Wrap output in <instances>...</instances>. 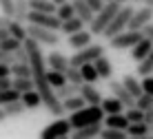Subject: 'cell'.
I'll return each instance as SVG.
<instances>
[{
  "mask_svg": "<svg viewBox=\"0 0 153 139\" xmlns=\"http://www.w3.org/2000/svg\"><path fill=\"white\" fill-rule=\"evenodd\" d=\"M22 46H25V51H27V62L31 66L33 88L38 90V95L42 99V106H45L51 115H56V117L65 115V110H62V101L56 97V90L49 86V82H47V66H45V55H42V51H40V44L36 40L27 38L22 42Z\"/></svg>",
  "mask_w": 153,
  "mask_h": 139,
  "instance_id": "cell-1",
  "label": "cell"
},
{
  "mask_svg": "<svg viewBox=\"0 0 153 139\" xmlns=\"http://www.w3.org/2000/svg\"><path fill=\"white\" fill-rule=\"evenodd\" d=\"M102 108L100 106H93V104H84L80 110H73L69 113L67 117V121L71 124V128H82V126H89V124H98V121H102Z\"/></svg>",
  "mask_w": 153,
  "mask_h": 139,
  "instance_id": "cell-2",
  "label": "cell"
},
{
  "mask_svg": "<svg viewBox=\"0 0 153 139\" xmlns=\"http://www.w3.org/2000/svg\"><path fill=\"white\" fill-rule=\"evenodd\" d=\"M118 9H120L118 2H104L102 7L93 13V20L87 24L89 26V33H91V35H102V31L107 29V24L111 22V18L115 15Z\"/></svg>",
  "mask_w": 153,
  "mask_h": 139,
  "instance_id": "cell-3",
  "label": "cell"
},
{
  "mask_svg": "<svg viewBox=\"0 0 153 139\" xmlns=\"http://www.w3.org/2000/svg\"><path fill=\"white\" fill-rule=\"evenodd\" d=\"M131 13H133V7H131V4H120V9L118 11H115V15L111 18V22L107 24V29L102 31V35L104 38H113L115 33H120V31H124L126 29V24H129V18H131Z\"/></svg>",
  "mask_w": 153,
  "mask_h": 139,
  "instance_id": "cell-4",
  "label": "cell"
},
{
  "mask_svg": "<svg viewBox=\"0 0 153 139\" xmlns=\"http://www.w3.org/2000/svg\"><path fill=\"white\" fill-rule=\"evenodd\" d=\"M104 55V44H98V42H91V44L82 46V49L73 51V55L69 57V64L71 66H80V64H87V62H93L96 57Z\"/></svg>",
  "mask_w": 153,
  "mask_h": 139,
  "instance_id": "cell-5",
  "label": "cell"
},
{
  "mask_svg": "<svg viewBox=\"0 0 153 139\" xmlns=\"http://www.w3.org/2000/svg\"><path fill=\"white\" fill-rule=\"evenodd\" d=\"M27 38L36 40L38 44H47V46H58V44H62L58 31L45 29V26H36V24H27Z\"/></svg>",
  "mask_w": 153,
  "mask_h": 139,
  "instance_id": "cell-6",
  "label": "cell"
},
{
  "mask_svg": "<svg viewBox=\"0 0 153 139\" xmlns=\"http://www.w3.org/2000/svg\"><path fill=\"white\" fill-rule=\"evenodd\" d=\"M142 38V31H133V29H124L120 33H115L113 38H109V46L115 51H124V49H131Z\"/></svg>",
  "mask_w": 153,
  "mask_h": 139,
  "instance_id": "cell-7",
  "label": "cell"
},
{
  "mask_svg": "<svg viewBox=\"0 0 153 139\" xmlns=\"http://www.w3.org/2000/svg\"><path fill=\"white\" fill-rule=\"evenodd\" d=\"M27 24H36V26H45V29L51 31H60V20L56 18V13H42V11H27V18H25Z\"/></svg>",
  "mask_w": 153,
  "mask_h": 139,
  "instance_id": "cell-8",
  "label": "cell"
},
{
  "mask_svg": "<svg viewBox=\"0 0 153 139\" xmlns=\"http://www.w3.org/2000/svg\"><path fill=\"white\" fill-rule=\"evenodd\" d=\"M73 130L71 124L67 119H62V117H56V121H51L49 126H45V130L40 132V139H58L62 135H69Z\"/></svg>",
  "mask_w": 153,
  "mask_h": 139,
  "instance_id": "cell-9",
  "label": "cell"
},
{
  "mask_svg": "<svg viewBox=\"0 0 153 139\" xmlns=\"http://www.w3.org/2000/svg\"><path fill=\"white\" fill-rule=\"evenodd\" d=\"M153 20V9L151 7H140V9H133V13H131L129 18V24H126V29H133V31H142L146 24H149Z\"/></svg>",
  "mask_w": 153,
  "mask_h": 139,
  "instance_id": "cell-10",
  "label": "cell"
},
{
  "mask_svg": "<svg viewBox=\"0 0 153 139\" xmlns=\"http://www.w3.org/2000/svg\"><path fill=\"white\" fill-rule=\"evenodd\" d=\"M107 82H109V90H111V95H113L115 99L122 101L124 108H131V106H135V97L122 86V82H118V79H113V77L107 79Z\"/></svg>",
  "mask_w": 153,
  "mask_h": 139,
  "instance_id": "cell-11",
  "label": "cell"
},
{
  "mask_svg": "<svg viewBox=\"0 0 153 139\" xmlns=\"http://www.w3.org/2000/svg\"><path fill=\"white\" fill-rule=\"evenodd\" d=\"M78 95L84 99V104H93V106H100V101H102V97H104V95L100 93V90L93 86V84H87V82L80 84V88H78Z\"/></svg>",
  "mask_w": 153,
  "mask_h": 139,
  "instance_id": "cell-12",
  "label": "cell"
},
{
  "mask_svg": "<svg viewBox=\"0 0 153 139\" xmlns=\"http://www.w3.org/2000/svg\"><path fill=\"white\" fill-rule=\"evenodd\" d=\"M100 130H102V121L82 126V128H73V130L69 132V139H93V137L100 135Z\"/></svg>",
  "mask_w": 153,
  "mask_h": 139,
  "instance_id": "cell-13",
  "label": "cell"
},
{
  "mask_svg": "<svg viewBox=\"0 0 153 139\" xmlns=\"http://www.w3.org/2000/svg\"><path fill=\"white\" fill-rule=\"evenodd\" d=\"M93 42V35L89 33L87 29H80V31H76V33H71V35H67V44L71 46L73 51H78V49H82V46H87V44H91Z\"/></svg>",
  "mask_w": 153,
  "mask_h": 139,
  "instance_id": "cell-14",
  "label": "cell"
},
{
  "mask_svg": "<svg viewBox=\"0 0 153 139\" xmlns=\"http://www.w3.org/2000/svg\"><path fill=\"white\" fill-rule=\"evenodd\" d=\"M151 49H153V42H151L149 38H146L144 33H142V38H140L138 42H135L133 46H131V57H133L135 62H140V60H142V57H144Z\"/></svg>",
  "mask_w": 153,
  "mask_h": 139,
  "instance_id": "cell-15",
  "label": "cell"
},
{
  "mask_svg": "<svg viewBox=\"0 0 153 139\" xmlns=\"http://www.w3.org/2000/svg\"><path fill=\"white\" fill-rule=\"evenodd\" d=\"M102 126H104V128H115V130H126V126H129V119L124 117V113L104 115V117H102Z\"/></svg>",
  "mask_w": 153,
  "mask_h": 139,
  "instance_id": "cell-16",
  "label": "cell"
},
{
  "mask_svg": "<svg viewBox=\"0 0 153 139\" xmlns=\"http://www.w3.org/2000/svg\"><path fill=\"white\" fill-rule=\"evenodd\" d=\"M45 64H49V68H53V71H62L65 73V68L69 66V57H67L65 53H60V51H51L49 55H47Z\"/></svg>",
  "mask_w": 153,
  "mask_h": 139,
  "instance_id": "cell-17",
  "label": "cell"
},
{
  "mask_svg": "<svg viewBox=\"0 0 153 139\" xmlns=\"http://www.w3.org/2000/svg\"><path fill=\"white\" fill-rule=\"evenodd\" d=\"M93 66H96L98 77H100V79H111V77H113V64L109 62V57H107V55L96 57V60H93Z\"/></svg>",
  "mask_w": 153,
  "mask_h": 139,
  "instance_id": "cell-18",
  "label": "cell"
},
{
  "mask_svg": "<svg viewBox=\"0 0 153 139\" xmlns=\"http://www.w3.org/2000/svg\"><path fill=\"white\" fill-rule=\"evenodd\" d=\"M73 2V15L76 18H80L84 24H89L93 20V11H91V7H89L84 0H71Z\"/></svg>",
  "mask_w": 153,
  "mask_h": 139,
  "instance_id": "cell-19",
  "label": "cell"
},
{
  "mask_svg": "<svg viewBox=\"0 0 153 139\" xmlns=\"http://www.w3.org/2000/svg\"><path fill=\"white\" fill-rule=\"evenodd\" d=\"M100 108L104 115H113V113H124V104L115 97H102L100 101Z\"/></svg>",
  "mask_w": 153,
  "mask_h": 139,
  "instance_id": "cell-20",
  "label": "cell"
},
{
  "mask_svg": "<svg viewBox=\"0 0 153 139\" xmlns=\"http://www.w3.org/2000/svg\"><path fill=\"white\" fill-rule=\"evenodd\" d=\"M84 24L80 18H76V15H71V18H67V20H62L60 22V31L65 35H71V33H76V31H80V29H84Z\"/></svg>",
  "mask_w": 153,
  "mask_h": 139,
  "instance_id": "cell-21",
  "label": "cell"
},
{
  "mask_svg": "<svg viewBox=\"0 0 153 139\" xmlns=\"http://www.w3.org/2000/svg\"><path fill=\"white\" fill-rule=\"evenodd\" d=\"M135 75L144 77V75H153V49L146 53L144 57L138 62V68H135Z\"/></svg>",
  "mask_w": 153,
  "mask_h": 139,
  "instance_id": "cell-22",
  "label": "cell"
},
{
  "mask_svg": "<svg viewBox=\"0 0 153 139\" xmlns=\"http://www.w3.org/2000/svg\"><path fill=\"white\" fill-rule=\"evenodd\" d=\"M7 31H9V35L16 40H20V42H25L27 40V26H25V22H18V20H9V24H7Z\"/></svg>",
  "mask_w": 153,
  "mask_h": 139,
  "instance_id": "cell-23",
  "label": "cell"
},
{
  "mask_svg": "<svg viewBox=\"0 0 153 139\" xmlns=\"http://www.w3.org/2000/svg\"><path fill=\"white\" fill-rule=\"evenodd\" d=\"M20 101L25 104V108H40L42 106V99H40V95H38V90H27V93H20Z\"/></svg>",
  "mask_w": 153,
  "mask_h": 139,
  "instance_id": "cell-24",
  "label": "cell"
},
{
  "mask_svg": "<svg viewBox=\"0 0 153 139\" xmlns=\"http://www.w3.org/2000/svg\"><path fill=\"white\" fill-rule=\"evenodd\" d=\"M80 75H82V82H87V84H96L98 82V71H96V66H93V62H87V64H80Z\"/></svg>",
  "mask_w": 153,
  "mask_h": 139,
  "instance_id": "cell-25",
  "label": "cell"
},
{
  "mask_svg": "<svg viewBox=\"0 0 153 139\" xmlns=\"http://www.w3.org/2000/svg\"><path fill=\"white\" fill-rule=\"evenodd\" d=\"M62 101V110L65 113H73V110H80L82 106H84V99L80 97V95H69V97H65V99H60Z\"/></svg>",
  "mask_w": 153,
  "mask_h": 139,
  "instance_id": "cell-26",
  "label": "cell"
},
{
  "mask_svg": "<svg viewBox=\"0 0 153 139\" xmlns=\"http://www.w3.org/2000/svg\"><path fill=\"white\" fill-rule=\"evenodd\" d=\"M2 110H4V115H7V119H11V117H20V115H25V104L20 99H16V101H9V104H4L2 106Z\"/></svg>",
  "mask_w": 153,
  "mask_h": 139,
  "instance_id": "cell-27",
  "label": "cell"
},
{
  "mask_svg": "<svg viewBox=\"0 0 153 139\" xmlns=\"http://www.w3.org/2000/svg\"><path fill=\"white\" fill-rule=\"evenodd\" d=\"M31 11H42V13H53L56 11V4L51 0H27Z\"/></svg>",
  "mask_w": 153,
  "mask_h": 139,
  "instance_id": "cell-28",
  "label": "cell"
},
{
  "mask_svg": "<svg viewBox=\"0 0 153 139\" xmlns=\"http://www.w3.org/2000/svg\"><path fill=\"white\" fill-rule=\"evenodd\" d=\"M122 86L129 90L133 97H140L142 95V88H140V79L135 77V75H124V79H122Z\"/></svg>",
  "mask_w": 153,
  "mask_h": 139,
  "instance_id": "cell-29",
  "label": "cell"
},
{
  "mask_svg": "<svg viewBox=\"0 0 153 139\" xmlns=\"http://www.w3.org/2000/svg\"><path fill=\"white\" fill-rule=\"evenodd\" d=\"M27 11H29V4L27 0H13V20H18V22H25V18H27Z\"/></svg>",
  "mask_w": 153,
  "mask_h": 139,
  "instance_id": "cell-30",
  "label": "cell"
},
{
  "mask_svg": "<svg viewBox=\"0 0 153 139\" xmlns=\"http://www.w3.org/2000/svg\"><path fill=\"white\" fill-rule=\"evenodd\" d=\"M11 88H16L18 93L33 90V79L31 77H11Z\"/></svg>",
  "mask_w": 153,
  "mask_h": 139,
  "instance_id": "cell-31",
  "label": "cell"
},
{
  "mask_svg": "<svg viewBox=\"0 0 153 139\" xmlns=\"http://www.w3.org/2000/svg\"><path fill=\"white\" fill-rule=\"evenodd\" d=\"M9 68H11V77H31L29 62H13Z\"/></svg>",
  "mask_w": 153,
  "mask_h": 139,
  "instance_id": "cell-32",
  "label": "cell"
},
{
  "mask_svg": "<svg viewBox=\"0 0 153 139\" xmlns=\"http://www.w3.org/2000/svg\"><path fill=\"white\" fill-rule=\"evenodd\" d=\"M47 82H49V86L56 90L58 86H62V84L67 82V77H65V73H62V71H53V68H49V71H47Z\"/></svg>",
  "mask_w": 153,
  "mask_h": 139,
  "instance_id": "cell-33",
  "label": "cell"
},
{
  "mask_svg": "<svg viewBox=\"0 0 153 139\" xmlns=\"http://www.w3.org/2000/svg\"><path fill=\"white\" fill-rule=\"evenodd\" d=\"M53 13H56V18L60 20V22H62V20H67V18H71V15H73V2H71V0H65L62 4H58V7H56Z\"/></svg>",
  "mask_w": 153,
  "mask_h": 139,
  "instance_id": "cell-34",
  "label": "cell"
},
{
  "mask_svg": "<svg viewBox=\"0 0 153 139\" xmlns=\"http://www.w3.org/2000/svg\"><path fill=\"white\" fill-rule=\"evenodd\" d=\"M146 132H149V124H144V121H133V124L126 126L129 137H140V135H146Z\"/></svg>",
  "mask_w": 153,
  "mask_h": 139,
  "instance_id": "cell-35",
  "label": "cell"
},
{
  "mask_svg": "<svg viewBox=\"0 0 153 139\" xmlns=\"http://www.w3.org/2000/svg\"><path fill=\"white\" fill-rule=\"evenodd\" d=\"M98 137H102V139H129L126 130H115V128H104V126H102Z\"/></svg>",
  "mask_w": 153,
  "mask_h": 139,
  "instance_id": "cell-36",
  "label": "cell"
},
{
  "mask_svg": "<svg viewBox=\"0 0 153 139\" xmlns=\"http://www.w3.org/2000/svg\"><path fill=\"white\" fill-rule=\"evenodd\" d=\"M65 77H67V82H71V84H78V86H80L82 84V75H80V68L78 66H67L65 68Z\"/></svg>",
  "mask_w": 153,
  "mask_h": 139,
  "instance_id": "cell-37",
  "label": "cell"
},
{
  "mask_svg": "<svg viewBox=\"0 0 153 139\" xmlns=\"http://www.w3.org/2000/svg\"><path fill=\"white\" fill-rule=\"evenodd\" d=\"M16 99H20V93L16 88H4V90H0V106H4V104H9V101H16Z\"/></svg>",
  "mask_w": 153,
  "mask_h": 139,
  "instance_id": "cell-38",
  "label": "cell"
},
{
  "mask_svg": "<svg viewBox=\"0 0 153 139\" xmlns=\"http://www.w3.org/2000/svg\"><path fill=\"white\" fill-rule=\"evenodd\" d=\"M20 46H22V42H20V40H16V38H11V35H7L4 40H0V49H2V51L13 53L16 49H20Z\"/></svg>",
  "mask_w": 153,
  "mask_h": 139,
  "instance_id": "cell-39",
  "label": "cell"
},
{
  "mask_svg": "<svg viewBox=\"0 0 153 139\" xmlns=\"http://www.w3.org/2000/svg\"><path fill=\"white\" fill-rule=\"evenodd\" d=\"M142 113H144V110H140L138 106H131V108H126L124 117L129 119V124H133V121H142Z\"/></svg>",
  "mask_w": 153,
  "mask_h": 139,
  "instance_id": "cell-40",
  "label": "cell"
},
{
  "mask_svg": "<svg viewBox=\"0 0 153 139\" xmlns=\"http://www.w3.org/2000/svg\"><path fill=\"white\" fill-rule=\"evenodd\" d=\"M135 106H138L140 110L151 108V106H153V97H151V95H146V93H142L140 97H135Z\"/></svg>",
  "mask_w": 153,
  "mask_h": 139,
  "instance_id": "cell-41",
  "label": "cell"
},
{
  "mask_svg": "<svg viewBox=\"0 0 153 139\" xmlns=\"http://www.w3.org/2000/svg\"><path fill=\"white\" fill-rule=\"evenodd\" d=\"M140 88H142V93H146V95L153 97V75H144V77H142Z\"/></svg>",
  "mask_w": 153,
  "mask_h": 139,
  "instance_id": "cell-42",
  "label": "cell"
},
{
  "mask_svg": "<svg viewBox=\"0 0 153 139\" xmlns=\"http://www.w3.org/2000/svg\"><path fill=\"white\" fill-rule=\"evenodd\" d=\"M0 11L11 18L13 15V0H0Z\"/></svg>",
  "mask_w": 153,
  "mask_h": 139,
  "instance_id": "cell-43",
  "label": "cell"
},
{
  "mask_svg": "<svg viewBox=\"0 0 153 139\" xmlns=\"http://www.w3.org/2000/svg\"><path fill=\"white\" fill-rule=\"evenodd\" d=\"M0 62H2V64H9V66H11V64L16 62V57H13V53H9V51H2V49H0Z\"/></svg>",
  "mask_w": 153,
  "mask_h": 139,
  "instance_id": "cell-44",
  "label": "cell"
},
{
  "mask_svg": "<svg viewBox=\"0 0 153 139\" xmlns=\"http://www.w3.org/2000/svg\"><path fill=\"white\" fill-rule=\"evenodd\" d=\"M142 121H144V124H153V106H151V108H146L144 110V113H142Z\"/></svg>",
  "mask_w": 153,
  "mask_h": 139,
  "instance_id": "cell-45",
  "label": "cell"
},
{
  "mask_svg": "<svg viewBox=\"0 0 153 139\" xmlns=\"http://www.w3.org/2000/svg\"><path fill=\"white\" fill-rule=\"evenodd\" d=\"M84 2H87V4H89V7H91V11H93V13H96V11H98V9H100V7H102V4H104V0H84Z\"/></svg>",
  "mask_w": 153,
  "mask_h": 139,
  "instance_id": "cell-46",
  "label": "cell"
},
{
  "mask_svg": "<svg viewBox=\"0 0 153 139\" xmlns=\"http://www.w3.org/2000/svg\"><path fill=\"white\" fill-rule=\"evenodd\" d=\"M0 77H11V68H9V64L0 62Z\"/></svg>",
  "mask_w": 153,
  "mask_h": 139,
  "instance_id": "cell-47",
  "label": "cell"
},
{
  "mask_svg": "<svg viewBox=\"0 0 153 139\" xmlns=\"http://www.w3.org/2000/svg\"><path fill=\"white\" fill-rule=\"evenodd\" d=\"M142 33H144V35H146V38H149V40L153 42V24L149 22V24H146V26H144V29H142Z\"/></svg>",
  "mask_w": 153,
  "mask_h": 139,
  "instance_id": "cell-48",
  "label": "cell"
},
{
  "mask_svg": "<svg viewBox=\"0 0 153 139\" xmlns=\"http://www.w3.org/2000/svg\"><path fill=\"white\" fill-rule=\"evenodd\" d=\"M9 86H11V77H0V90H4Z\"/></svg>",
  "mask_w": 153,
  "mask_h": 139,
  "instance_id": "cell-49",
  "label": "cell"
},
{
  "mask_svg": "<svg viewBox=\"0 0 153 139\" xmlns=\"http://www.w3.org/2000/svg\"><path fill=\"white\" fill-rule=\"evenodd\" d=\"M9 15H4V13H0V29H7V24H9Z\"/></svg>",
  "mask_w": 153,
  "mask_h": 139,
  "instance_id": "cell-50",
  "label": "cell"
},
{
  "mask_svg": "<svg viewBox=\"0 0 153 139\" xmlns=\"http://www.w3.org/2000/svg\"><path fill=\"white\" fill-rule=\"evenodd\" d=\"M7 121V115H4V110H2V106H0V124H4Z\"/></svg>",
  "mask_w": 153,
  "mask_h": 139,
  "instance_id": "cell-51",
  "label": "cell"
},
{
  "mask_svg": "<svg viewBox=\"0 0 153 139\" xmlns=\"http://www.w3.org/2000/svg\"><path fill=\"white\" fill-rule=\"evenodd\" d=\"M7 35H9V31H7V29H0V40H4Z\"/></svg>",
  "mask_w": 153,
  "mask_h": 139,
  "instance_id": "cell-52",
  "label": "cell"
},
{
  "mask_svg": "<svg viewBox=\"0 0 153 139\" xmlns=\"http://www.w3.org/2000/svg\"><path fill=\"white\" fill-rule=\"evenodd\" d=\"M104 2H118V4H126L129 0H104Z\"/></svg>",
  "mask_w": 153,
  "mask_h": 139,
  "instance_id": "cell-53",
  "label": "cell"
},
{
  "mask_svg": "<svg viewBox=\"0 0 153 139\" xmlns=\"http://www.w3.org/2000/svg\"><path fill=\"white\" fill-rule=\"evenodd\" d=\"M142 2H144V7H151L153 9V0H142Z\"/></svg>",
  "mask_w": 153,
  "mask_h": 139,
  "instance_id": "cell-54",
  "label": "cell"
},
{
  "mask_svg": "<svg viewBox=\"0 0 153 139\" xmlns=\"http://www.w3.org/2000/svg\"><path fill=\"white\" fill-rule=\"evenodd\" d=\"M51 2H53L56 7H58V4H62V2H65V0H51Z\"/></svg>",
  "mask_w": 153,
  "mask_h": 139,
  "instance_id": "cell-55",
  "label": "cell"
},
{
  "mask_svg": "<svg viewBox=\"0 0 153 139\" xmlns=\"http://www.w3.org/2000/svg\"><path fill=\"white\" fill-rule=\"evenodd\" d=\"M58 139H69V135H62V137H58Z\"/></svg>",
  "mask_w": 153,
  "mask_h": 139,
  "instance_id": "cell-56",
  "label": "cell"
},
{
  "mask_svg": "<svg viewBox=\"0 0 153 139\" xmlns=\"http://www.w3.org/2000/svg\"><path fill=\"white\" fill-rule=\"evenodd\" d=\"M149 132H153V124H151V126H149Z\"/></svg>",
  "mask_w": 153,
  "mask_h": 139,
  "instance_id": "cell-57",
  "label": "cell"
},
{
  "mask_svg": "<svg viewBox=\"0 0 153 139\" xmlns=\"http://www.w3.org/2000/svg\"><path fill=\"white\" fill-rule=\"evenodd\" d=\"M93 139H102V137H93Z\"/></svg>",
  "mask_w": 153,
  "mask_h": 139,
  "instance_id": "cell-58",
  "label": "cell"
}]
</instances>
